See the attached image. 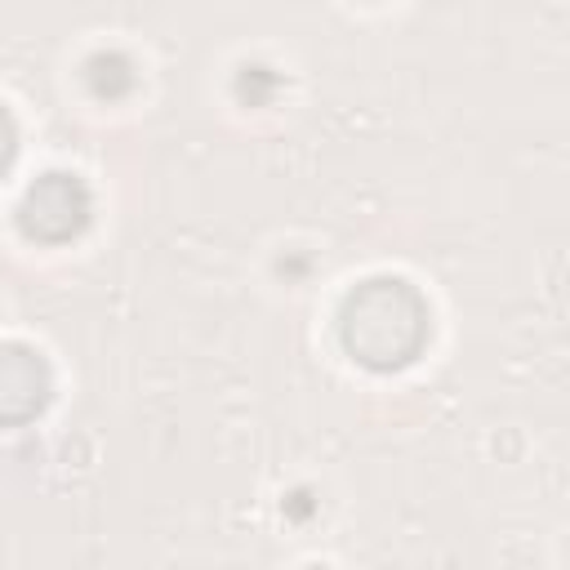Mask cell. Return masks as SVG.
I'll list each match as a JSON object with an SVG mask.
<instances>
[{"label":"cell","instance_id":"obj_2","mask_svg":"<svg viewBox=\"0 0 570 570\" xmlns=\"http://www.w3.org/2000/svg\"><path fill=\"white\" fill-rule=\"evenodd\" d=\"M89 214H94V200L76 174H40L22 191V205H18L22 232L31 240H45V245H62V240L80 236Z\"/></svg>","mask_w":570,"mask_h":570},{"label":"cell","instance_id":"obj_4","mask_svg":"<svg viewBox=\"0 0 570 570\" xmlns=\"http://www.w3.org/2000/svg\"><path fill=\"white\" fill-rule=\"evenodd\" d=\"M89 85H94V94H102V98L125 94V89L134 85L129 58H120V53H94V58H89Z\"/></svg>","mask_w":570,"mask_h":570},{"label":"cell","instance_id":"obj_5","mask_svg":"<svg viewBox=\"0 0 570 570\" xmlns=\"http://www.w3.org/2000/svg\"><path fill=\"white\" fill-rule=\"evenodd\" d=\"M13 147H18V134H13V120H9V111L0 107V178H4L9 160H13Z\"/></svg>","mask_w":570,"mask_h":570},{"label":"cell","instance_id":"obj_3","mask_svg":"<svg viewBox=\"0 0 570 570\" xmlns=\"http://www.w3.org/2000/svg\"><path fill=\"white\" fill-rule=\"evenodd\" d=\"M53 392L45 356L27 343H0V423H31Z\"/></svg>","mask_w":570,"mask_h":570},{"label":"cell","instance_id":"obj_1","mask_svg":"<svg viewBox=\"0 0 570 570\" xmlns=\"http://www.w3.org/2000/svg\"><path fill=\"white\" fill-rule=\"evenodd\" d=\"M428 303L423 294L401 276H370L361 281L338 312L343 347L365 370H401L410 365L428 343Z\"/></svg>","mask_w":570,"mask_h":570}]
</instances>
